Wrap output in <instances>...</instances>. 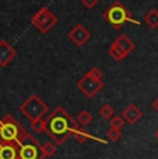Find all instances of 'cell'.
<instances>
[{"label":"cell","instance_id":"cell-1","mask_svg":"<svg viewBox=\"0 0 158 159\" xmlns=\"http://www.w3.org/2000/svg\"><path fill=\"white\" fill-rule=\"evenodd\" d=\"M78 127L79 123L63 107H57L44 119V131L57 145L64 144L72 134V131Z\"/></svg>","mask_w":158,"mask_h":159},{"label":"cell","instance_id":"cell-12","mask_svg":"<svg viewBox=\"0 0 158 159\" xmlns=\"http://www.w3.org/2000/svg\"><path fill=\"white\" fill-rule=\"evenodd\" d=\"M114 42H115V44L122 50V53L125 54V56L130 54L133 50H135V43H133L126 35H119Z\"/></svg>","mask_w":158,"mask_h":159},{"label":"cell","instance_id":"cell-8","mask_svg":"<svg viewBox=\"0 0 158 159\" xmlns=\"http://www.w3.org/2000/svg\"><path fill=\"white\" fill-rule=\"evenodd\" d=\"M90 32L85 28L82 24H77L71 30L68 32V39L72 42L77 47H82L83 44H86L90 39Z\"/></svg>","mask_w":158,"mask_h":159},{"label":"cell","instance_id":"cell-19","mask_svg":"<svg viewBox=\"0 0 158 159\" xmlns=\"http://www.w3.org/2000/svg\"><path fill=\"white\" fill-rule=\"evenodd\" d=\"M99 114H100L101 118H104V119H111L112 116H114V108H112L110 104H104V105L100 108Z\"/></svg>","mask_w":158,"mask_h":159},{"label":"cell","instance_id":"cell-14","mask_svg":"<svg viewBox=\"0 0 158 159\" xmlns=\"http://www.w3.org/2000/svg\"><path fill=\"white\" fill-rule=\"evenodd\" d=\"M144 22L147 24L151 29L158 28V10L153 8V10L148 11V13L144 15Z\"/></svg>","mask_w":158,"mask_h":159},{"label":"cell","instance_id":"cell-10","mask_svg":"<svg viewBox=\"0 0 158 159\" xmlns=\"http://www.w3.org/2000/svg\"><path fill=\"white\" fill-rule=\"evenodd\" d=\"M121 116L125 119L128 123L135 125L142 119L143 112H142V109L136 105V104H129V105H126L125 108L122 109V115Z\"/></svg>","mask_w":158,"mask_h":159},{"label":"cell","instance_id":"cell-13","mask_svg":"<svg viewBox=\"0 0 158 159\" xmlns=\"http://www.w3.org/2000/svg\"><path fill=\"white\" fill-rule=\"evenodd\" d=\"M72 136H74L75 141L79 143V144H83V143L86 141V140H96V141L104 143V144H105L104 140H100V139H97V137H93L92 134H89L86 130L81 129V127H78V129H75L74 131H72Z\"/></svg>","mask_w":158,"mask_h":159},{"label":"cell","instance_id":"cell-17","mask_svg":"<svg viewBox=\"0 0 158 159\" xmlns=\"http://www.w3.org/2000/svg\"><path fill=\"white\" fill-rule=\"evenodd\" d=\"M56 145L57 144H54L53 141H47V143H44V144L42 145L44 158H50V157H53V155L56 154V151H57V147Z\"/></svg>","mask_w":158,"mask_h":159},{"label":"cell","instance_id":"cell-20","mask_svg":"<svg viewBox=\"0 0 158 159\" xmlns=\"http://www.w3.org/2000/svg\"><path fill=\"white\" fill-rule=\"evenodd\" d=\"M31 127L35 133H43L44 131V119H36L31 122Z\"/></svg>","mask_w":158,"mask_h":159},{"label":"cell","instance_id":"cell-25","mask_svg":"<svg viewBox=\"0 0 158 159\" xmlns=\"http://www.w3.org/2000/svg\"><path fill=\"white\" fill-rule=\"evenodd\" d=\"M156 139H157V140H158V129H157V130H156Z\"/></svg>","mask_w":158,"mask_h":159},{"label":"cell","instance_id":"cell-23","mask_svg":"<svg viewBox=\"0 0 158 159\" xmlns=\"http://www.w3.org/2000/svg\"><path fill=\"white\" fill-rule=\"evenodd\" d=\"M81 2L86 8H95L99 4V0H81Z\"/></svg>","mask_w":158,"mask_h":159},{"label":"cell","instance_id":"cell-21","mask_svg":"<svg viewBox=\"0 0 158 159\" xmlns=\"http://www.w3.org/2000/svg\"><path fill=\"white\" fill-rule=\"evenodd\" d=\"M87 75H89L90 78H93L95 80H101L104 73H103V71L99 68V66H93V68H90V71L87 72Z\"/></svg>","mask_w":158,"mask_h":159},{"label":"cell","instance_id":"cell-3","mask_svg":"<svg viewBox=\"0 0 158 159\" xmlns=\"http://www.w3.org/2000/svg\"><path fill=\"white\" fill-rule=\"evenodd\" d=\"M26 130L20 122L16 120L13 115H6L0 119V144H13L18 143Z\"/></svg>","mask_w":158,"mask_h":159},{"label":"cell","instance_id":"cell-6","mask_svg":"<svg viewBox=\"0 0 158 159\" xmlns=\"http://www.w3.org/2000/svg\"><path fill=\"white\" fill-rule=\"evenodd\" d=\"M31 24L38 28L39 32L47 33L50 32V29L57 24V17L50 11V8L42 7L32 15Z\"/></svg>","mask_w":158,"mask_h":159},{"label":"cell","instance_id":"cell-7","mask_svg":"<svg viewBox=\"0 0 158 159\" xmlns=\"http://www.w3.org/2000/svg\"><path fill=\"white\" fill-rule=\"evenodd\" d=\"M77 87L87 97V98H93V97L104 87V83H103V80H95V79L90 78V76L86 73L83 78L78 80Z\"/></svg>","mask_w":158,"mask_h":159},{"label":"cell","instance_id":"cell-22","mask_svg":"<svg viewBox=\"0 0 158 159\" xmlns=\"http://www.w3.org/2000/svg\"><path fill=\"white\" fill-rule=\"evenodd\" d=\"M122 137V133H121V130L118 129H110L107 131V139L110 140V141H118V140Z\"/></svg>","mask_w":158,"mask_h":159},{"label":"cell","instance_id":"cell-16","mask_svg":"<svg viewBox=\"0 0 158 159\" xmlns=\"http://www.w3.org/2000/svg\"><path fill=\"white\" fill-rule=\"evenodd\" d=\"M93 120V115L90 114L87 109H83V111L79 112V115L77 116V122L79 125H82V126H87V125H90Z\"/></svg>","mask_w":158,"mask_h":159},{"label":"cell","instance_id":"cell-2","mask_svg":"<svg viewBox=\"0 0 158 159\" xmlns=\"http://www.w3.org/2000/svg\"><path fill=\"white\" fill-rule=\"evenodd\" d=\"M103 18L115 29H121L126 22L135 24L137 26L140 25V21L135 20L132 17V14L129 13V10L121 2H118V0L112 3L110 7L103 13Z\"/></svg>","mask_w":158,"mask_h":159},{"label":"cell","instance_id":"cell-11","mask_svg":"<svg viewBox=\"0 0 158 159\" xmlns=\"http://www.w3.org/2000/svg\"><path fill=\"white\" fill-rule=\"evenodd\" d=\"M0 159H20V145H18V143L0 144Z\"/></svg>","mask_w":158,"mask_h":159},{"label":"cell","instance_id":"cell-18","mask_svg":"<svg viewBox=\"0 0 158 159\" xmlns=\"http://www.w3.org/2000/svg\"><path fill=\"white\" fill-rule=\"evenodd\" d=\"M123 125H125V119L122 118L121 115H114L112 118L110 119V126L111 129H118L121 130L123 127Z\"/></svg>","mask_w":158,"mask_h":159},{"label":"cell","instance_id":"cell-5","mask_svg":"<svg viewBox=\"0 0 158 159\" xmlns=\"http://www.w3.org/2000/svg\"><path fill=\"white\" fill-rule=\"evenodd\" d=\"M18 145H20V159H43L44 158L42 145L28 131L18 141Z\"/></svg>","mask_w":158,"mask_h":159},{"label":"cell","instance_id":"cell-4","mask_svg":"<svg viewBox=\"0 0 158 159\" xmlns=\"http://www.w3.org/2000/svg\"><path fill=\"white\" fill-rule=\"evenodd\" d=\"M18 111L22 115H25L26 118L32 122V120H36V119L43 118L49 112V105L38 94H31V96L20 105Z\"/></svg>","mask_w":158,"mask_h":159},{"label":"cell","instance_id":"cell-15","mask_svg":"<svg viewBox=\"0 0 158 159\" xmlns=\"http://www.w3.org/2000/svg\"><path fill=\"white\" fill-rule=\"evenodd\" d=\"M108 56H110L112 60H115V61H121V60H123V58L126 57L125 54L122 53V50H121V48L115 44V42H112L111 46H110V48H108Z\"/></svg>","mask_w":158,"mask_h":159},{"label":"cell","instance_id":"cell-24","mask_svg":"<svg viewBox=\"0 0 158 159\" xmlns=\"http://www.w3.org/2000/svg\"><path fill=\"white\" fill-rule=\"evenodd\" d=\"M153 108H154V111L156 112H158V97L153 101Z\"/></svg>","mask_w":158,"mask_h":159},{"label":"cell","instance_id":"cell-9","mask_svg":"<svg viewBox=\"0 0 158 159\" xmlns=\"http://www.w3.org/2000/svg\"><path fill=\"white\" fill-rule=\"evenodd\" d=\"M17 56V50L6 40H0V66H6Z\"/></svg>","mask_w":158,"mask_h":159}]
</instances>
